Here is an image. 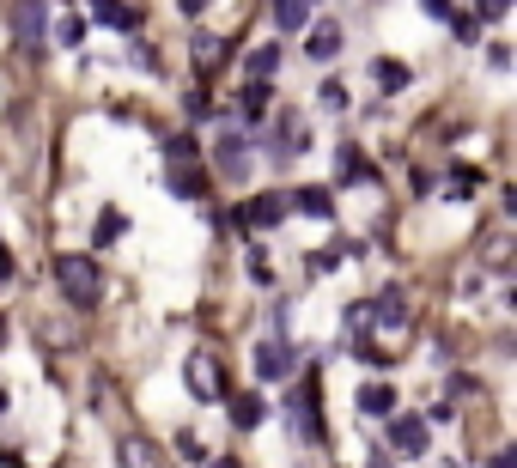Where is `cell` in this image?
Masks as SVG:
<instances>
[{"mask_svg": "<svg viewBox=\"0 0 517 468\" xmlns=\"http://www.w3.org/2000/svg\"><path fill=\"white\" fill-rule=\"evenodd\" d=\"M55 280H61V292L80 304V310H92L104 298V274H98L92 256H55Z\"/></svg>", "mask_w": 517, "mask_h": 468, "instance_id": "6da1fadb", "label": "cell"}, {"mask_svg": "<svg viewBox=\"0 0 517 468\" xmlns=\"http://www.w3.org/2000/svg\"><path fill=\"white\" fill-rule=\"evenodd\" d=\"M43 31H49V0H13V37L43 55Z\"/></svg>", "mask_w": 517, "mask_h": 468, "instance_id": "7a4b0ae2", "label": "cell"}, {"mask_svg": "<svg viewBox=\"0 0 517 468\" xmlns=\"http://www.w3.org/2000/svg\"><path fill=\"white\" fill-rule=\"evenodd\" d=\"M189 396L195 402H219V396H226V377H219V359L213 353H189Z\"/></svg>", "mask_w": 517, "mask_h": 468, "instance_id": "3957f363", "label": "cell"}, {"mask_svg": "<svg viewBox=\"0 0 517 468\" xmlns=\"http://www.w3.org/2000/svg\"><path fill=\"white\" fill-rule=\"evenodd\" d=\"M390 444H396L402 456H426L432 432H426V420H420V414H396V408H390Z\"/></svg>", "mask_w": 517, "mask_h": 468, "instance_id": "277c9868", "label": "cell"}, {"mask_svg": "<svg viewBox=\"0 0 517 468\" xmlns=\"http://www.w3.org/2000/svg\"><path fill=\"white\" fill-rule=\"evenodd\" d=\"M286 219V201L280 195H250L244 207H238V225L244 231H268V225H280Z\"/></svg>", "mask_w": 517, "mask_h": 468, "instance_id": "5b68a950", "label": "cell"}, {"mask_svg": "<svg viewBox=\"0 0 517 468\" xmlns=\"http://www.w3.org/2000/svg\"><path fill=\"white\" fill-rule=\"evenodd\" d=\"M286 371H292V341L274 329V341H262V347H256V377H262V383H274V377H286Z\"/></svg>", "mask_w": 517, "mask_h": 468, "instance_id": "8992f818", "label": "cell"}, {"mask_svg": "<svg viewBox=\"0 0 517 468\" xmlns=\"http://www.w3.org/2000/svg\"><path fill=\"white\" fill-rule=\"evenodd\" d=\"M292 432H299V438H323V426H317V389L311 383L292 396Z\"/></svg>", "mask_w": 517, "mask_h": 468, "instance_id": "52a82bcc", "label": "cell"}, {"mask_svg": "<svg viewBox=\"0 0 517 468\" xmlns=\"http://www.w3.org/2000/svg\"><path fill=\"white\" fill-rule=\"evenodd\" d=\"M122 468H159V450H153V438H140V432H122Z\"/></svg>", "mask_w": 517, "mask_h": 468, "instance_id": "ba28073f", "label": "cell"}, {"mask_svg": "<svg viewBox=\"0 0 517 468\" xmlns=\"http://www.w3.org/2000/svg\"><path fill=\"white\" fill-rule=\"evenodd\" d=\"M305 55H311V61H335V55H341V25L323 19V25L305 37Z\"/></svg>", "mask_w": 517, "mask_h": 468, "instance_id": "9c48e42d", "label": "cell"}, {"mask_svg": "<svg viewBox=\"0 0 517 468\" xmlns=\"http://www.w3.org/2000/svg\"><path fill=\"white\" fill-rule=\"evenodd\" d=\"M219 165H226V177H244L250 171V140L244 134H226V140H219Z\"/></svg>", "mask_w": 517, "mask_h": 468, "instance_id": "30bf717a", "label": "cell"}, {"mask_svg": "<svg viewBox=\"0 0 517 468\" xmlns=\"http://www.w3.org/2000/svg\"><path fill=\"white\" fill-rule=\"evenodd\" d=\"M372 80H378V92H402V86H408V67H402L396 55H378V61H372Z\"/></svg>", "mask_w": 517, "mask_h": 468, "instance_id": "8fae6325", "label": "cell"}, {"mask_svg": "<svg viewBox=\"0 0 517 468\" xmlns=\"http://www.w3.org/2000/svg\"><path fill=\"white\" fill-rule=\"evenodd\" d=\"M390 408H396L390 383H359V414H390Z\"/></svg>", "mask_w": 517, "mask_h": 468, "instance_id": "7c38bea8", "label": "cell"}, {"mask_svg": "<svg viewBox=\"0 0 517 468\" xmlns=\"http://www.w3.org/2000/svg\"><path fill=\"white\" fill-rule=\"evenodd\" d=\"M226 49H232L226 37H213V31H201V37H195V67H201V73H213L219 61H226Z\"/></svg>", "mask_w": 517, "mask_h": 468, "instance_id": "4fadbf2b", "label": "cell"}, {"mask_svg": "<svg viewBox=\"0 0 517 468\" xmlns=\"http://www.w3.org/2000/svg\"><path fill=\"white\" fill-rule=\"evenodd\" d=\"M171 195H183V201H201V195H207V177H201L195 165H177V171H171Z\"/></svg>", "mask_w": 517, "mask_h": 468, "instance_id": "5bb4252c", "label": "cell"}, {"mask_svg": "<svg viewBox=\"0 0 517 468\" xmlns=\"http://www.w3.org/2000/svg\"><path fill=\"white\" fill-rule=\"evenodd\" d=\"M244 73H250V80H268V73H280V43H262V49H250Z\"/></svg>", "mask_w": 517, "mask_h": 468, "instance_id": "9a60e30c", "label": "cell"}, {"mask_svg": "<svg viewBox=\"0 0 517 468\" xmlns=\"http://www.w3.org/2000/svg\"><path fill=\"white\" fill-rule=\"evenodd\" d=\"M292 207H299V213H317V219H329V213H335L329 189H299V195H292Z\"/></svg>", "mask_w": 517, "mask_h": 468, "instance_id": "2e32d148", "label": "cell"}, {"mask_svg": "<svg viewBox=\"0 0 517 468\" xmlns=\"http://www.w3.org/2000/svg\"><path fill=\"white\" fill-rule=\"evenodd\" d=\"M232 414H238V426H244V432H256V426L268 420V408H262V396H238V402H232Z\"/></svg>", "mask_w": 517, "mask_h": 468, "instance_id": "e0dca14e", "label": "cell"}, {"mask_svg": "<svg viewBox=\"0 0 517 468\" xmlns=\"http://www.w3.org/2000/svg\"><path fill=\"white\" fill-rule=\"evenodd\" d=\"M86 7H92V19H104V25L128 31V7H122V0H86Z\"/></svg>", "mask_w": 517, "mask_h": 468, "instance_id": "ac0fdd59", "label": "cell"}, {"mask_svg": "<svg viewBox=\"0 0 517 468\" xmlns=\"http://www.w3.org/2000/svg\"><path fill=\"white\" fill-rule=\"evenodd\" d=\"M80 37H86V19H80V13H67V19L55 25V43H61V49H80Z\"/></svg>", "mask_w": 517, "mask_h": 468, "instance_id": "d6986e66", "label": "cell"}, {"mask_svg": "<svg viewBox=\"0 0 517 468\" xmlns=\"http://www.w3.org/2000/svg\"><path fill=\"white\" fill-rule=\"evenodd\" d=\"M238 104H244V116H262V110H268V80H250Z\"/></svg>", "mask_w": 517, "mask_h": 468, "instance_id": "ffe728a7", "label": "cell"}, {"mask_svg": "<svg viewBox=\"0 0 517 468\" xmlns=\"http://www.w3.org/2000/svg\"><path fill=\"white\" fill-rule=\"evenodd\" d=\"M274 19H280L286 31H299V25H305V0H274Z\"/></svg>", "mask_w": 517, "mask_h": 468, "instance_id": "44dd1931", "label": "cell"}, {"mask_svg": "<svg viewBox=\"0 0 517 468\" xmlns=\"http://www.w3.org/2000/svg\"><path fill=\"white\" fill-rule=\"evenodd\" d=\"M165 152H171V165H195V140H189V134H171Z\"/></svg>", "mask_w": 517, "mask_h": 468, "instance_id": "7402d4cb", "label": "cell"}, {"mask_svg": "<svg viewBox=\"0 0 517 468\" xmlns=\"http://www.w3.org/2000/svg\"><path fill=\"white\" fill-rule=\"evenodd\" d=\"M116 238H122V213L104 207V213H98V244H116Z\"/></svg>", "mask_w": 517, "mask_h": 468, "instance_id": "603a6c76", "label": "cell"}, {"mask_svg": "<svg viewBox=\"0 0 517 468\" xmlns=\"http://www.w3.org/2000/svg\"><path fill=\"white\" fill-rule=\"evenodd\" d=\"M402 310H408V304H402V292H384V298H378V317H384L390 329H402Z\"/></svg>", "mask_w": 517, "mask_h": 468, "instance_id": "cb8c5ba5", "label": "cell"}, {"mask_svg": "<svg viewBox=\"0 0 517 468\" xmlns=\"http://www.w3.org/2000/svg\"><path fill=\"white\" fill-rule=\"evenodd\" d=\"M481 189V171H451V195H475Z\"/></svg>", "mask_w": 517, "mask_h": 468, "instance_id": "d4e9b609", "label": "cell"}, {"mask_svg": "<svg viewBox=\"0 0 517 468\" xmlns=\"http://www.w3.org/2000/svg\"><path fill=\"white\" fill-rule=\"evenodd\" d=\"M250 280H256V286H274V262H268V256H262V250H256V256H250Z\"/></svg>", "mask_w": 517, "mask_h": 468, "instance_id": "484cf974", "label": "cell"}, {"mask_svg": "<svg viewBox=\"0 0 517 468\" xmlns=\"http://www.w3.org/2000/svg\"><path fill=\"white\" fill-rule=\"evenodd\" d=\"M451 25H457V37H463V43H475V37H481V19H469V13H463V19H451Z\"/></svg>", "mask_w": 517, "mask_h": 468, "instance_id": "4316f807", "label": "cell"}, {"mask_svg": "<svg viewBox=\"0 0 517 468\" xmlns=\"http://www.w3.org/2000/svg\"><path fill=\"white\" fill-rule=\"evenodd\" d=\"M420 7H426L432 19H457V13H451V0H420Z\"/></svg>", "mask_w": 517, "mask_h": 468, "instance_id": "83f0119b", "label": "cell"}, {"mask_svg": "<svg viewBox=\"0 0 517 468\" xmlns=\"http://www.w3.org/2000/svg\"><path fill=\"white\" fill-rule=\"evenodd\" d=\"M505 7H511V0H481V13H487V19H499Z\"/></svg>", "mask_w": 517, "mask_h": 468, "instance_id": "f1b7e54d", "label": "cell"}, {"mask_svg": "<svg viewBox=\"0 0 517 468\" xmlns=\"http://www.w3.org/2000/svg\"><path fill=\"white\" fill-rule=\"evenodd\" d=\"M177 7H183V13L195 19V13H207V0H177Z\"/></svg>", "mask_w": 517, "mask_h": 468, "instance_id": "f546056e", "label": "cell"}, {"mask_svg": "<svg viewBox=\"0 0 517 468\" xmlns=\"http://www.w3.org/2000/svg\"><path fill=\"white\" fill-rule=\"evenodd\" d=\"M493 468H517V456H511V450H499V456H493Z\"/></svg>", "mask_w": 517, "mask_h": 468, "instance_id": "4dcf8cb0", "label": "cell"}, {"mask_svg": "<svg viewBox=\"0 0 517 468\" xmlns=\"http://www.w3.org/2000/svg\"><path fill=\"white\" fill-rule=\"evenodd\" d=\"M365 468H390V456H384V450H372V462H365Z\"/></svg>", "mask_w": 517, "mask_h": 468, "instance_id": "1f68e13d", "label": "cell"}, {"mask_svg": "<svg viewBox=\"0 0 517 468\" xmlns=\"http://www.w3.org/2000/svg\"><path fill=\"white\" fill-rule=\"evenodd\" d=\"M207 468H238V462H232V456H219V462H207Z\"/></svg>", "mask_w": 517, "mask_h": 468, "instance_id": "d6a6232c", "label": "cell"}, {"mask_svg": "<svg viewBox=\"0 0 517 468\" xmlns=\"http://www.w3.org/2000/svg\"><path fill=\"white\" fill-rule=\"evenodd\" d=\"M0 347H7V317H0Z\"/></svg>", "mask_w": 517, "mask_h": 468, "instance_id": "836d02e7", "label": "cell"}]
</instances>
